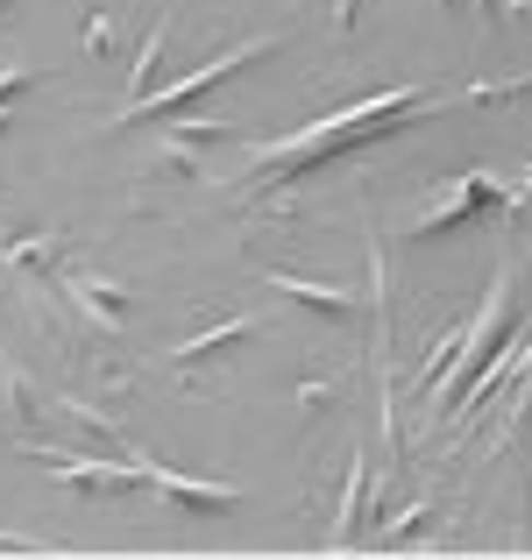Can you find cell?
Wrapping results in <instances>:
<instances>
[{
	"instance_id": "cell-1",
	"label": "cell",
	"mask_w": 532,
	"mask_h": 560,
	"mask_svg": "<svg viewBox=\"0 0 532 560\" xmlns=\"http://www.w3.org/2000/svg\"><path fill=\"white\" fill-rule=\"evenodd\" d=\"M426 100L419 93H369V100H355V107L342 114H327V121H313V128H299V136H277V142H256L248 150V171H270L277 164V178H305V171H320L334 150H355V142H377L383 128H397V121H426Z\"/></svg>"
},
{
	"instance_id": "cell-2",
	"label": "cell",
	"mask_w": 532,
	"mask_h": 560,
	"mask_svg": "<svg viewBox=\"0 0 532 560\" xmlns=\"http://www.w3.org/2000/svg\"><path fill=\"white\" fill-rule=\"evenodd\" d=\"M505 313H511V256L497 262V284H490V299L476 305L469 334H448V341H433V370H426V405H433V411H448V397H454V383L469 376V362H476L483 348L505 334Z\"/></svg>"
},
{
	"instance_id": "cell-3",
	"label": "cell",
	"mask_w": 532,
	"mask_h": 560,
	"mask_svg": "<svg viewBox=\"0 0 532 560\" xmlns=\"http://www.w3.org/2000/svg\"><path fill=\"white\" fill-rule=\"evenodd\" d=\"M277 50V36H256V43H234L228 57H213L206 71H192V79H177L164 85V93H142V100H128V114H114V128H128V121H150V114H177L185 100H199L206 85H220V79H234L242 65H256V57H270Z\"/></svg>"
},
{
	"instance_id": "cell-4",
	"label": "cell",
	"mask_w": 532,
	"mask_h": 560,
	"mask_svg": "<svg viewBox=\"0 0 532 560\" xmlns=\"http://www.w3.org/2000/svg\"><path fill=\"white\" fill-rule=\"evenodd\" d=\"M122 454H136V468H142V490L171 497V504H185V511H228V504H242V490H234V482H185V476H171L164 462H150L142 447H128V440H122Z\"/></svg>"
},
{
	"instance_id": "cell-5",
	"label": "cell",
	"mask_w": 532,
	"mask_h": 560,
	"mask_svg": "<svg viewBox=\"0 0 532 560\" xmlns=\"http://www.w3.org/2000/svg\"><path fill=\"white\" fill-rule=\"evenodd\" d=\"M270 284L285 291V299L313 305V313H334V319L355 313V291H348V284H313V277H291V270H270Z\"/></svg>"
},
{
	"instance_id": "cell-6",
	"label": "cell",
	"mask_w": 532,
	"mask_h": 560,
	"mask_svg": "<svg viewBox=\"0 0 532 560\" xmlns=\"http://www.w3.org/2000/svg\"><path fill=\"white\" fill-rule=\"evenodd\" d=\"M242 334H256V313H242V319H228V327H206V334H192V341H177L171 348V370H185L192 355H213V348H228V341H242Z\"/></svg>"
},
{
	"instance_id": "cell-7",
	"label": "cell",
	"mask_w": 532,
	"mask_h": 560,
	"mask_svg": "<svg viewBox=\"0 0 532 560\" xmlns=\"http://www.w3.org/2000/svg\"><path fill=\"white\" fill-rule=\"evenodd\" d=\"M164 36H171V22H157L150 36H142V50H136V71H128V100H142V93H150V79H157V57H164Z\"/></svg>"
},
{
	"instance_id": "cell-8",
	"label": "cell",
	"mask_w": 532,
	"mask_h": 560,
	"mask_svg": "<svg viewBox=\"0 0 532 560\" xmlns=\"http://www.w3.org/2000/svg\"><path fill=\"white\" fill-rule=\"evenodd\" d=\"M355 511H362V454L348 462V490H342V518H334V547H348V533H355Z\"/></svg>"
},
{
	"instance_id": "cell-9",
	"label": "cell",
	"mask_w": 532,
	"mask_h": 560,
	"mask_svg": "<svg viewBox=\"0 0 532 560\" xmlns=\"http://www.w3.org/2000/svg\"><path fill=\"white\" fill-rule=\"evenodd\" d=\"M22 85H28V71H22V65H14V71H0V100H8V93H22Z\"/></svg>"
},
{
	"instance_id": "cell-10",
	"label": "cell",
	"mask_w": 532,
	"mask_h": 560,
	"mask_svg": "<svg viewBox=\"0 0 532 560\" xmlns=\"http://www.w3.org/2000/svg\"><path fill=\"white\" fill-rule=\"evenodd\" d=\"M469 8H476L483 22H497V14H505V8H497V0H469Z\"/></svg>"
},
{
	"instance_id": "cell-11",
	"label": "cell",
	"mask_w": 532,
	"mask_h": 560,
	"mask_svg": "<svg viewBox=\"0 0 532 560\" xmlns=\"http://www.w3.org/2000/svg\"><path fill=\"white\" fill-rule=\"evenodd\" d=\"M334 22H342V28L355 22V0H334Z\"/></svg>"
},
{
	"instance_id": "cell-12",
	"label": "cell",
	"mask_w": 532,
	"mask_h": 560,
	"mask_svg": "<svg viewBox=\"0 0 532 560\" xmlns=\"http://www.w3.org/2000/svg\"><path fill=\"white\" fill-rule=\"evenodd\" d=\"M0 547H8V553H22V547H28V539H8V533H0Z\"/></svg>"
},
{
	"instance_id": "cell-13",
	"label": "cell",
	"mask_w": 532,
	"mask_h": 560,
	"mask_svg": "<svg viewBox=\"0 0 532 560\" xmlns=\"http://www.w3.org/2000/svg\"><path fill=\"white\" fill-rule=\"evenodd\" d=\"M0 8H8V0H0Z\"/></svg>"
}]
</instances>
